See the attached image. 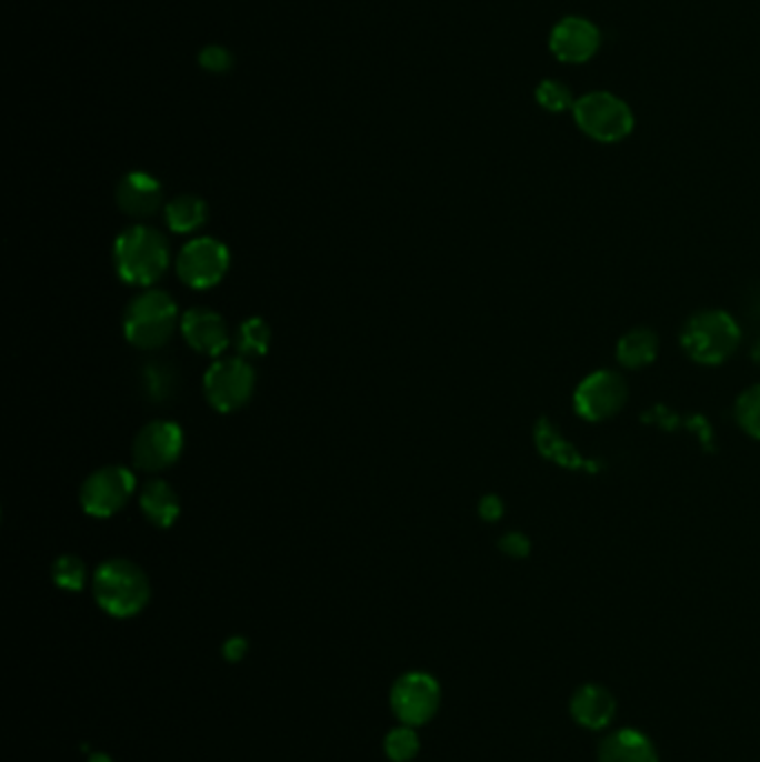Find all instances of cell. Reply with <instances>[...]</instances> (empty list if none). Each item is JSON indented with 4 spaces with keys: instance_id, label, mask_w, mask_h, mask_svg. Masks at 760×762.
Here are the masks:
<instances>
[{
    "instance_id": "cell-11",
    "label": "cell",
    "mask_w": 760,
    "mask_h": 762,
    "mask_svg": "<svg viewBox=\"0 0 760 762\" xmlns=\"http://www.w3.org/2000/svg\"><path fill=\"white\" fill-rule=\"evenodd\" d=\"M183 429L168 420L146 424L132 442V462L139 471L159 473L170 469L183 453Z\"/></svg>"
},
{
    "instance_id": "cell-6",
    "label": "cell",
    "mask_w": 760,
    "mask_h": 762,
    "mask_svg": "<svg viewBox=\"0 0 760 762\" xmlns=\"http://www.w3.org/2000/svg\"><path fill=\"white\" fill-rule=\"evenodd\" d=\"M257 387V372L243 357L217 359L203 377V395L219 413H234L243 409Z\"/></svg>"
},
{
    "instance_id": "cell-25",
    "label": "cell",
    "mask_w": 760,
    "mask_h": 762,
    "mask_svg": "<svg viewBox=\"0 0 760 762\" xmlns=\"http://www.w3.org/2000/svg\"><path fill=\"white\" fill-rule=\"evenodd\" d=\"M384 751H387L389 760H393V762L413 760L420 751V738H418L416 729L404 724V726L389 731L384 738Z\"/></svg>"
},
{
    "instance_id": "cell-5",
    "label": "cell",
    "mask_w": 760,
    "mask_h": 762,
    "mask_svg": "<svg viewBox=\"0 0 760 762\" xmlns=\"http://www.w3.org/2000/svg\"><path fill=\"white\" fill-rule=\"evenodd\" d=\"M573 121L582 134L598 143H618L633 132L631 108L611 92H589L576 99Z\"/></svg>"
},
{
    "instance_id": "cell-30",
    "label": "cell",
    "mask_w": 760,
    "mask_h": 762,
    "mask_svg": "<svg viewBox=\"0 0 760 762\" xmlns=\"http://www.w3.org/2000/svg\"><path fill=\"white\" fill-rule=\"evenodd\" d=\"M246 651H248V642H246L243 638H230V640L226 642V646H223V655H226L228 660H232V662L241 660V658L246 655Z\"/></svg>"
},
{
    "instance_id": "cell-12",
    "label": "cell",
    "mask_w": 760,
    "mask_h": 762,
    "mask_svg": "<svg viewBox=\"0 0 760 762\" xmlns=\"http://www.w3.org/2000/svg\"><path fill=\"white\" fill-rule=\"evenodd\" d=\"M549 50L560 63H587L600 50V30L589 19L567 17L553 26Z\"/></svg>"
},
{
    "instance_id": "cell-32",
    "label": "cell",
    "mask_w": 760,
    "mask_h": 762,
    "mask_svg": "<svg viewBox=\"0 0 760 762\" xmlns=\"http://www.w3.org/2000/svg\"><path fill=\"white\" fill-rule=\"evenodd\" d=\"M90 762H112V758L106 755V753H94V755L90 758Z\"/></svg>"
},
{
    "instance_id": "cell-10",
    "label": "cell",
    "mask_w": 760,
    "mask_h": 762,
    "mask_svg": "<svg viewBox=\"0 0 760 762\" xmlns=\"http://www.w3.org/2000/svg\"><path fill=\"white\" fill-rule=\"evenodd\" d=\"M442 702L440 682L424 671H411L396 680L391 689V706L396 715L409 724L420 726L433 720Z\"/></svg>"
},
{
    "instance_id": "cell-9",
    "label": "cell",
    "mask_w": 760,
    "mask_h": 762,
    "mask_svg": "<svg viewBox=\"0 0 760 762\" xmlns=\"http://www.w3.org/2000/svg\"><path fill=\"white\" fill-rule=\"evenodd\" d=\"M627 381L616 370H598L580 381L573 393V409L587 422H604L627 404Z\"/></svg>"
},
{
    "instance_id": "cell-15",
    "label": "cell",
    "mask_w": 760,
    "mask_h": 762,
    "mask_svg": "<svg viewBox=\"0 0 760 762\" xmlns=\"http://www.w3.org/2000/svg\"><path fill=\"white\" fill-rule=\"evenodd\" d=\"M618 702L613 693L602 684H584L571 698L573 720L591 731H600L616 718Z\"/></svg>"
},
{
    "instance_id": "cell-24",
    "label": "cell",
    "mask_w": 760,
    "mask_h": 762,
    "mask_svg": "<svg viewBox=\"0 0 760 762\" xmlns=\"http://www.w3.org/2000/svg\"><path fill=\"white\" fill-rule=\"evenodd\" d=\"M536 101L542 110L551 112V114H560L567 110H573L576 99L571 94V90L558 81V79H544L538 88H536Z\"/></svg>"
},
{
    "instance_id": "cell-18",
    "label": "cell",
    "mask_w": 760,
    "mask_h": 762,
    "mask_svg": "<svg viewBox=\"0 0 760 762\" xmlns=\"http://www.w3.org/2000/svg\"><path fill=\"white\" fill-rule=\"evenodd\" d=\"M139 507L146 520L157 529H170L181 515L179 493L166 480H150L139 493Z\"/></svg>"
},
{
    "instance_id": "cell-16",
    "label": "cell",
    "mask_w": 760,
    "mask_h": 762,
    "mask_svg": "<svg viewBox=\"0 0 760 762\" xmlns=\"http://www.w3.org/2000/svg\"><path fill=\"white\" fill-rule=\"evenodd\" d=\"M598 762H660L649 735L638 729H620L609 733L600 749Z\"/></svg>"
},
{
    "instance_id": "cell-22",
    "label": "cell",
    "mask_w": 760,
    "mask_h": 762,
    "mask_svg": "<svg viewBox=\"0 0 760 762\" xmlns=\"http://www.w3.org/2000/svg\"><path fill=\"white\" fill-rule=\"evenodd\" d=\"M270 325L261 319V317H248L239 323L237 332H234V348L239 352V357L243 359H257L263 357L270 348Z\"/></svg>"
},
{
    "instance_id": "cell-23",
    "label": "cell",
    "mask_w": 760,
    "mask_h": 762,
    "mask_svg": "<svg viewBox=\"0 0 760 762\" xmlns=\"http://www.w3.org/2000/svg\"><path fill=\"white\" fill-rule=\"evenodd\" d=\"M52 580H54V584L59 589L79 593V591H83V586L88 582V567H86V562L79 555L66 553V555L54 560V564H52Z\"/></svg>"
},
{
    "instance_id": "cell-13",
    "label": "cell",
    "mask_w": 760,
    "mask_h": 762,
    "mask_svg": "<svg viewBox=\"0 0 760 762\" xmlns=\"http://www.w3.org/2000/svg\"><path fill=\"white\" fill-rule=\"evenodd\" d=\"M186 343L206 357H219L230 345V328L226 319L210 308H190L181 314L179 325Z\"/></svg>"
},
{
    "instance_id": "cell-14",
    "label": "cell",
    "mask_w": 760,
    "mask_h": 762,
    "mask_svg": "<svg viewBox=\"0 0 760 762\" xmlns=\"http://www.w3.org/2000/svg\"><path fill=\"white\" fill-rule=\"evenodd\" d=\"M161 183L148 172H128L117 186V205L132 219H150L161 210Z\"/></svg>"
},
{
    "instance_id": "cell-1",
    "label": "cell",
    "mask_w": 760,
    "mask_h": 762,
    "mask_svg": "<svg viewBox=\"0 0 760 762\" xmlns=\"http://www.w3.org/2000/svg\"><path fill=\"white\" fill-rule=\"evenodd\" d=\"M114 270L128 285L148 288L170 268V241L152 225L137 223L126 228L112 248Z\"/></svg>"
},
{
    "instance_id": "cell-21",
    "label": "cell",
    "mask_w": 760,
    "mask_h": 762,
    "mask_svg": "<svg viewBox=\"0 0 760 762\" xmlns=\"http://www.w3.org/2000/svg\"><path fill=\"white\" fill-rule=\"evenodd\" d=\"M208 219V203L194 194L174 197L166 205V223L174 234H192Z\"/></svg>"
},
{
    "instance_id": "cell-17",
    "label": "cell",
    "mask_w": 760,
    "mask_h": 762,
    "mask_svg": "<svg viewBox=\"0 0 760 762\" xmlns=\"http://www.w3.org/2000/svg\"><path fill=\"white\" fill-rule=\"evenodd\" d=\"M533 440H536V449L540 451V455L551 460L558 467H564L569 471H589V473L598 471V467L593 462H587L573 449V444L562 438V433L556 429V424L547 418L538 420V424L533 429Z\"/></svg>"
},
{
    "instance_id": "cell-27",
    "label": "cell",
    "mask_w": 760,
    "mask_h": 762,
    "mask_svg": "<svg viewBox=\"0 0 760 762\" xmlns=\"http://www.w3.org/2000/svg\"><path fill=\"white\" fill-rule=\"evenodd\" d=\"M199 63L208 70V72H228L232 66V57L228 50L219 48V46H210L201 52Z\"/></svg>"
},
{
    "instance_id": "cell-4",
    "label": "cell",
    "mask_w": 760,
    "mask_h": 762,
    "mask_svg": "<svg viewBox=\"0 0 760 762\" xmlns=\"http://www.w3.org/2000/svg\"><path fill=\"white\" fill-rule=\"evenodd\" d=\"M680 343L693 361L718 365L736 352L740 343V328L736 319L722 310H702L684 323Z\"/></svg>"
},
{
    "instance_id": "cell-19",
    "label": "cell",
    "mask_w": 760,
    "mask_h": 762,
    "mask_svg": "<svg viewBox=\"0 0 760 762\" xmlns=\"http://www.w3.org/2000/svg\"><path fill=\"white\" fill-rule=\"evenodd\" d=\"M658 348H660V341L656 332H651L649 328H633L620 337L616 345V357L624 368L640 370L656 361Z\"/></svg>"
},
{
    "instance_id": "cell-29",
    "label": "cell",
    "mask_w": 760,
    "mask_h": 762,
    "mask_svg": "<svg viewBox=\"0 0 760 762\" xmlns=\"http://www.w3.org/2000/svg\"><path fill=\"white\" fill-rule=\"evenodd\" d=\"M478 513L484 522H498L504 515V502L498 495H484L478 504Z\"/></svg>"
},
{
    "instance_id": "cell-8",
    "label": "cell",
    "mask_w": 760,
    "mask_h": 762,
    "mask_svg": "<svg viewBox=\"0 0 760 762\" xmlns=\"http://www.w3.org/2000/svg\"><path fill=\"white\" fill-rule=\"evenodd\" d=\"M230 268V250L212 237L190 239L177 254V277L192 290H210L223 281Z\"/></svg>"
},
{
    "instance_id": "cell-20",
    "label": "cell",
    "mask_w": 760,
    "mask_h": 762,
    "mask_svg": "<svg viewBox=\"0 0 760 762\" xmlns=\"http://www.w3.org/2000/svg\"><path fill=\"white\" fill-rule=\"evenodd\" d=\"M179 374L170 361H148L141 368V391L152 404H166L177 395Z\"/></svg>"
},
{
    "instance_id": "cell-31",
    "label": "cell",
    "mask_w": 760,
    "mask_h": 762,
    "mask_svg": "<svg viewBox=\"0 0 760 762\" xmlns=\"http://www.w3.org/2000/svg\"><path fill=\"white\" fill-rule=\"evenodd\" d=\"M751 359L760 365V341H756L753 343V348H751Z\"/></svg>"
},
{
    "instance_id": "cell-26",
    "label": "cell",
    "mask_w": 760,
    "mask_h": 762,
    "mask_svg": "<svg viewBox=\"0 0 760 762\" xmlns=\"http://www.w3.org/2000/svg\"><path fill=\"white\" fill-rule=\"evenodd\" d=\"M736 420L740 429L753 438L760 440V384L747 389L738 402H736Z\"/></svg>"
},
{
    "instance_id": "cell-2",
    "label": "cell",
    "mask_w": 760,
    "mask_h": 762,
    "mask_svg": "<svg viewBox=\"0 0 760 762\" xmlns=\"http://www.w3.org/2000/svg\"><path fill=\"white\" fill-rule=\"evenodd\" d=\"M97 604L112 618H132L141 613L152 595L146 571L126 558H112L99 564L92 578Z\"/></svg>"
},
{
    "instance_id": "cell-28",
    "label": "cell",
    "mask_w": 760,
    "mask_h": 762,
    "mask_svg": "<svg viewBox=\"0 0 760 762\" xmlns=\"http://www.w3.org/2000/svg\"><path fill=\"white\" fill-rule=\"evenodd\" d=\"M498 547H500V551H502L504 555H509V558H516V560H520V558H527V555H529V551H531V542H529V538H527L524 533H518V531H511V533L502 535V538H500V542H498Z\"/></svg>"
},
{
    "instance_id": "cell-3",
    "label": "cell",
    "mask_w": 760,
    "mask_h": 762,
    "mask_svg": "<svg viewBox=\"0 0 760 762\" xmlns=\"http://www.w3.org/2000/svg\"><path fill=\"white\" fill-rule=\"evenodd\" d=\"M179 325L177 301L154 288L139 292L123 312V334L139 350L163 348Z\"/></svg>"
},
{
    "instance_id": "cell-7",
    "label": "cell",
    "mask_w": 760,
    "mask_h": 762,
    "mask_svg": "<svg viewBox=\"0 0 760 762\" xmlns=\"http://www.w3.org/2000/svg\"><path fill=\"white\" fill-rule=\"evenodd\" d=\"M137 491V478L130 469L110 464L101 467L86 478L79 491L81 507L88 515L106 520L126 509Z\"/></svg>"
}]
</instances>
